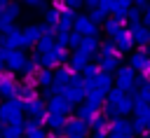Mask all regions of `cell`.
I'll return each mask as SVG.
<instances>
[{"label": "cell", "instance_id": "1", "mask_svg": "<svg viewBox=\"0 0 150 138\" xmlns=\"http://www.w3.org/2000/svg\"><path fill=\"white\" fill-rule=\"evenodd\" d=\"M127 65H129L136 75H141V77H150V54H148V49L143 47V49L131 51Z\"/></svg>", "mask_w": 150, "mask_h": 138}, {"label": "cell", "instance_id": "2", "mask_svg": "<svg viewBox=\"0 0 150 138\" xmlns=\"http://www.w3.org/2000/svg\"><path fill=\"white\" fill-rule=\"evenodd\" d=\"M66 61H68V51H66L63 47H56V44H54V49H49L47 54H40V65L47 68V70H54V68H59V65H66Z\"/></svg>", "mask_w": 150, "mask_h": 138}, {"label": "cell", "instance_id": "3", "mask_svg": "<svg viewBox=\"0 0 150 138\" xmlns=\"http://www.w3.org/2000/svg\"><path fill=\"white\" fill-rule=\"evenodd\" d=\"M115 87L117 89H122L124 94H131L134 89H136V73L129 68V65H120L117 70H115Z\"/></svg>", "mask_w": 150, "mask_h": 138}, {"label": "cell", "instance_id": "4", "mask_svg": "<svg viewBox=\"0 0 150 138\" xmlns=\"http://www.w3.org/2000/svg\"><path fill=\"white\" fill-rule=\"evenodd\" d=\"M73 33H77L82 37H98V26L91 23L87 14H77L73 21Z\"/></svg>", "mask_w": 150, "mask_h": 138}, {"label": "cell", "instance_id": "5", "mask_svg": "<svg viewBox=\"0 0 150 138\" xmlns=\"http://www.w3.org/2000/svg\"><path fill=\"white\" fill-rule=\"evenodd\" d=\"M19 84H16V80H14V75L12 73H7V70H2L0 73V96L7 101V98H19Z\"/></svg>", "mask_w": 150, "mask_h": 138}, {"label": "cell", "instance_id": "6", "mask_svg": "<svg viewBox=\"0 0 150 138\" xmlns=\"http://www.w3.org/2000/svg\"><path fill=\"white\" fill-rule=\"evenodd\" d=\"M112 42H115V47H117V51H120V56H127V54H131L134 51V40H131V33L127 30V28H122L115 37H112Z\"/></svg>", "mask_w": 150, "mask_h": 138}, {"label": "cell", "instance_id": "7", "mask_svg": "<svg viewBox=\"0 0 150 138\" xmlns=\"http://www.w3.org/2000/svg\"><path fill=\"white\" fill-rule=\"evenodd\" d=\"M26 61H28V56H26L21 49H14V51H9V54H7V61H5V70L14 75V73L23 70Z\"/></svg>", "mask_w": 150, "mask_h": 138}, {"label": "cell", "instance_id": "8", "mask_svg": "<svg viewBox=\"0 0 150 138\" xmlns=\"http://www.w3.org/2000/svg\"><path fill=\"white\" fill-rule=\"evenodd\" d=\"M23 112L28 115V117H33V119H38L40 124H42V119H45V112H47V103L38 96V98H33V101H28V103H23Z\"/></svg>", "mask_w": 150, "mask_h": 138}, {"label": "cell", "instance_id": "9", "mask_svg": "<svg viewBox=\"0 0 150 138\" xmlns=\"http://www.w3.org/2000/svg\"><path fill=\"white\" fill-rule=\"evenodd\" d=\"M47 112H54V115H63V117H68V115L73 112V105H70L63 96H52V98L47 101Z\"/></svg>", "mask_w": 150, "mask_h": 138}, {"label": "cell", "instance_id": "10", "mask_svg": "<svg viewBox=\"0 0 150 138\" xmlns=\"http://www.w3.org/2000/svg\"><path fill=\"white\" fill-rule=\"evenodd\" d=\"M21 35H23L21 51H23V49H28V47H35V42L42 37V33H40V26H38V23H28L26 28H21Z\"/></svg>", "mask_w": 150, "mask_h": 138}, {"label": "cell", "instance_id": "11", "mask_svg": "<svg viewBox=\"0 0 150 138\" xmlns=\"http://www.w3.org/2000/svg\"><path fill=\"white\" fill-rule=\"evenodd\" d=\"M87 129H89V126H87L82 119H77V117H68V119H66V126H63L61 133H63L66 138H70V136H84Z\"/></svg>", "mask_w": 150, "mask_h": 138}, {"label": "cell", "instance_id": "12", "mask_svg": "<svg viewBox=\"0 0 150 138\" xmlns=\"http://www.w3.org/2000/svg\"><path fill=\"white\" fill-rule=\"evenodd\" d=\"M108 133L134 136V129H131V122H129L127 117H115V119H110V124H108Z\"/></svg>", "mask_w": 150, "mask_h": 138}, {"label": "cell", "instance_id": "13", "mask_svg": "<svg viewBox=\"0 0 150 138\" xmlns=\"http://www.w3.org/2000/svg\"><path fill=\"white\" fill-rule=\"evenodd\" d=\"M127 30L131 33V40H134V44H138L141 49L150 44V28H148V26H129Z\"/></svg>", "mask_w": 150, "mask_h": 138}, {"label": "cell", "instance_id": "14", "mask_svg": "<svg viewBox=\"0 0 150 138\" xmlns=\"http://www.w3.org/2000/svg\"><path fill=\"white\" fill-rule=\"evenodd\" d=\"M21 42H23V35H21V28H12L7 35H2V47L7 51H14V49H21Z\"/></svg>", "mask_w": 150, "mask_h": 138}, {"label": "cell", "instance_id": "15", "mask_svg": "<svg viewBox=\"0 0 150 138\" xmlns=\"http://www.w3.org/2000/svg\"><path fill=\"white\" fill-rule=\"evenodd\" d=\"M96 65H98L101 73L112 75V73L122 65V56H96Z\"/></svg>", "mask_w": 150, "mask_h": 138}, {"label": "cell", "instance_id": "16", "mask_svg": "<svg viewBox=\"0 0 150 138\" xmlns=\"http://www.w3.org/2000/svg\"><path fill=\"white\" fill-rule=\"evenodd\" d=\"M98 47H101V40H98V37H82V44H80L77 51H80L82 56L91 58V56L98 54Z\"/></svg>", "mask_w": 150, "mask_h": 138}, {"label": "cell", "instance_id": "17", "mask_svg": "<svg viewBox=\"0 0 150 138\" xmlns=\"http://www.w3.org/2000/svg\"><path fill=\"white\" fill-rule=\"evenodd\" d=\"M66 119L63 115H54V112H45V119H42V126H47L49 131H63L66 126Z\"/></svg>", "mask_w": 150, "mask_h": 138}, {"label": "cell", "instance_id": "18", "mask_svg": "<svg viewBox=\"0 0 150 138\" xmlns=\"http://www.w3.org/2000/svg\"><path fill=\"white\" fill-rule=\"evenodd\" d=\"M91 82H94V89L101 91V94H108V91L115 87V80H112V75H108V73H98Z\"/></svg>", "mask_w": 150, "mask_h": 138}, {"label": "cell", "instance_id": "19", "mask_svg": "<svg viewBox=\"0 0 150 138\" xmlns=\"http://www.w3.org/2000/svg\"><path fill=\"white\" fill-rule=\"evenodd\" d=\"M75 9H66L63 14H61V19H59V23H56V33H70L73 30V21H75Z\"/></svg>", "mask_w": 150, "mask_h": 138}, {"label": "cell", "instance_id": "20", "mask_svg": "<svg viewBox=\"0 0 150 138\" xmlns=\"http://www.w3.org/2000/svg\"><path fill=\"white\" fill-rule=\"evenodd\" d=\"M96 115H98V110H96V108H91V105L84 101V103H80V105H77V115H75V117H77V119H82V122L89 126V124H91V119H94Z\"/></svg>", "mask_w": 150, "mask_h": 138}, {"label": "cell", "instance_id": "21", "mask_svg": "<svg viewBox=\"0 0 150 138\" xmlns=\"http://www.w3.org/2000/svg\"><path fill=\"white\" fill-rule=\"evenodd\" d=\"M124 28V19H115V16H108L105 21H103V30H105V35H110V37H115L120 30Z\"/></svg>", "mask_w": 150, "mask_h": 138}, {"label": "cell", "instance_id": "22", "mask_svg": "<svg viewBox=\"0 0 150 138\" xmlns=\"http://www.w3.org/2000/svg\"><path fill=\"white\" fill-rule=\"evenodd\" d=\"M87 63H89V58H87V56H82L80 51H73V54L68 56V68H70L73 73H82Z\"/></svg>", "mask_w": 150, "mask_h": 138}, {"label": "cell", "instance_id": "23", "mask_svg": "<svg viewBox=\"0 0 150 138\" xmlns=\"http://www.w3.org/2000/svg\"><path fill=\"white\" fill-rule=\"evenodd\" d=\"M134 115H136V119H141L143 126L150 131V105H148V103H136V105H134Z\"/></svg>", "mask_w": 150, "mask_h": 138}, {"label": "cell", "instance_id": "24", "mask_svg": "<svg viewBox=\"0 0 150 138\" xmlns=\"http://www.w3.org/2000/svg\"><path fill=\"white\" fill-rule=\"evenodd\" d=\"M73 75H75V73H73L68 65H59V68H56V73H54V82L70 87V82H73Z\"/></svg>", "mask_w": 150, "mask_h": 138}, {"label": "cell", "instance_id": "25", "mask_svg": "<svg viewBox=\"0 0 150 138\" xmlns=\"http://www.w3.org/2000/svg\"><path fill=\"white\" fill-rule=\"evenodd\" d=\"M63 98H66L70 105H80V103H84V91H82L80 87H68L66 94H63Z\"/></svg>", "mask_w": 150, "mask_h": 138}, {"label": "cell", "instance_id": "26", "mask_svg": "<svg viewBox=\"0 0 150 138\" xmlns=\"http://www.w3.org/2000/svg\"><path fill=\"white\" fill-rule=\"evenodd\" d=\"M38 70H40V54L35 51V54L26 61V65H23V70H21V73H23L26 77H35V75H38Z\"/></svg>", "mask_w": 150, "mask_h": 138}, {"label": "cell", "instance_id": "27", "mask_svg": "<svg viewBox=\"0 0 150 138\" xmlns=\"http://www.w3.org/2000/svg\"><path fill=\"white\" fill-rule=\"evenodd\" d=\"M131 5H124L122 0H112L110 2V9H108V14L110 16H115V19H124L127 21V9H129Z\"/></svg>", "mask_w": 150, "mask_h": 138}, {"label": "cell", "instance_id": "28", "mask_svg": "<svg viewBox=\"0 0 150 138\" xmlns=\"http://www.w3.org/2000/svg\"><path fill=\"white\" fill-rule=\"evenodd\" d=\"M35 80H38V87L49 89V87L54 84V73H52V70H47V68H40V70H38V75H35Z\"/></svg>", "mask_w": 150, "mask_h": 138}, {"label": "cell", "instance_id": "29", "mask_svg": "<svg viewBox=\"0 0 150 138\" xmlns=\"http://www.w3.org/2000/svg\"><path fill=\"white\" fill-rule=\"evenodd\" d=\"M42 19H45V23H49V26L56 28V23H59V19H61V12H59L54 5H49V7L42 9Z\"/></svg>", "mask_w": 150, "mask_h": 138}, {"label": "cell", "instance_id": "30", "mask_svg": "<svg viewBox=\"0 0 150 138\" xmlns=\"http://www.w3.org/2000/svg\"><path fill=\"white\" fill-rule=\"evenodd\" d=\"M129 112H134V94H124V98L117 103V115L120 117L129 115Z\"/></svg>", "mask_w": 150, "mask_h": 138}, {"label": "cell", "instance_id": "31", "mask_svg": "<svg viewBox=\"0 0 150 138\" xmlns=\"http://www.w3.org/2000/svg\"><path fill=\"white\" fill-rule=\"evenodd\" d=\"M16 117H21V115H16V112H12V108L7 105V103H2L0 105V124L2 126H7V124H12Z\"/></svg>", "mask_w": 150, "mask_h": 138}, {"label": "cell", "instance_id": "32", "mask_svg": "<svg viewBox=\"0 0 150 138\" xmlns=\"http://www.w3.org/2000/svg\"><path fill=\"white\" fill-rule=\"evenodd\" d=\"M49 49H54V37H52V35H42V37L35 42V51H38V54H47Z\"/></svg>", "mask_w": 150, "mask_h": 138}, {"label": "cell", "instance_id": "33", "mask_svg": "<svg viewBox=\"0 0 150 138\" xmlns=\"http://www.w3.org/2000/svg\"><path fill=\"white\" fill-rule=\"evenodd\" d=\"M84 101H87L91 108L101 110V108H103V103H105V94H101V91H96V89H94L91 94H87V98H84Z\"/></svg>", "mask_w": 150, "mask_h": 138}, {"label": "cell", "instance_id": "34", "mask_svg": "<svg viewBox=\"0 0 150 138\" xmlns=\"http://www.w3.org/2000/svg\"><path fill=\"white\" fill-rule=\"evenodd\" d=\"M96 56H120V51H117V47H115L112 40H105V42H101Z\"/></svg>", "mask_w": 150, "mask_h": 138}, {"label": "cell", "instance_id": "35", "mask_svg": "<svg viewBox=\"0 0 150 138\" xmlns=\"http://www.w3.org/2000/svg\"><path fill=\"white\" fill-rule=\"evenodd\" d=\"M127 21H129V26H141V21H143V9L129 7V9H127Z\"/></svg>", "mask_w": 150, "mask_h": 138}, {"label": "cell", "instance_id": "36", "mask_svg": "<svg viewBox=\"0 0 150 138\" xmlns=\"http://www.w3.org/2000/svg\"><path fill=\"white\" fill-rule=\"evenodd\" d=\"M122 98H124V91L117 89V87H112V89L105 94V103H108V105H115V108H117V103H120Z\"/></svg>", "mask_w": 150, "mask_h": 138}, {"label": "cell", "instance_id": "37", "mask_svg": "<svg viewBox=\"0 0 150 138\" xmlns=\"http://www.w3.org/2000/svg\"><path fill=\"white\" fill-rule=\"evenodd\" d=\"M12 28H14V19L0 9V35H7Z\"/></svg>", "mask_w": 150, "mask_h": 138}, {"label": "cell", "instance_id": "38", "mask_svg": "<svg viewBox=\"0 0 150 138\" xmlns=\"http://www.w3.org/2000/svg\"><path fill=\"white\" fill-rule=\"evenodd\" d=\"M19 98H21V103H28V101L38 98V89H30V87L21 84V89H19Z\"/></svg>", "mask_w": 150, "mask_h": 138}, {"label": "cell", "instance_id": "39", "mask_svg": "<svg viewBox=\"0 0 150 138\" xmlns=\"http://www.w3.org/2000/svg\"><path fill=\"white\" fill-rule=\"evenodd\" d=\"M0 9H2L5 14H9L12 19H16V16L21 14V5H19V2H14V0H12V2H5V5H2Z\"/></svg>", "mask_w": 150, "mask_h": 138}, {"label": "cell", "instance_id": "40", "mask_svg": "<svg viewBox=\"0 0 150 138\" xmlns=\"http://www.w3.org/2000/svg\"><path fill=\"white\" fill-rule=\"evenodd\" d=\"M89 129H91V131H108V119H105V117H101V115H96V117L91 119Z\"/></svg>", "mask_w": 150, "mask_h": 138}, {"label": "cell", "instance_id": "41", "mask_svg": "<svg viewBox=\"0 0 150 138\" xmlns=\"http://www.w3.org/2000/svg\"><path fill=\"white\" fill-rule=\"evenodd\" d=\"M80 44H82V35H77V33H68V49H73V51H77L80 49Z\"/></svg>", "mask_w": 150, "mask_h": 138}, {"label": "cell", "instance_id": "42", "mask_svg": "<svg viewBox=\"0 0 150 138\" xmlns=\"http://www.w3.org/2000/svg\"><path fill=\"white\" fill-rule=\"evenodd\" d=\"M98 73H101V70H98V65H96V63H87V65H84V70H82L84 80H94Z\"/></svg>", "mask_w": 150, "mask_h": 138}, {"label": "cell", "instance_id": "43", "mask_svg": "<svg viewBox=\"0 0 150 138\" xmlns=\"http://www.w3.org/2000/svg\"><path fill=\"white\" fill-rule=\"evenodd\" d=\"M101 117H105V119H115V117H120V115H117V108H115V105L103 103V108H101Z\"/></svg>", "mask_w": 150, "mask_h": 138}, {"label": "cell", "instance_id": "44", "mask_svg": "<svg viewBox=\"0 0 150 138\" xmlns=\"http://www.w3.org/2000/svg\"><path fill=\"white\" fill-rule=\"evenodd\" d=\"M87 16H89V21H91V23H96V26H98V23H103V21L108 19V16H105V14L101 12V9H91V12L87 14Z\"/></svg>", "mask_w": 150, "mask_h": 138}, {"label": "cell", "instance_id": "45", "mask_svg": "<svg viewBox=\"0 0 150 138\" xmlns=\"http://www.w3.org/2000/svg\"><path fill=\"white\" fill-rule=\"evenodd\" d=\"M5 103L12 108V112H16V115H21V112H23V103H21V98H7Z\"/></svg>", "mask_w": 150, "mask_h": 138}, {"label": "cell", "instance_id": "46", "mask_svg": "<svg viewBox=\"0 0 150 138\" xmlns=\"http://www.w3.org/2000/svg\"><path fill=\"white\" fill-rule=\"evenodd\" d=\"M38 126H42L38 119H33V117H26V119H23V133H28V131H33V129H38Z\"/></svg>", "mask_w": 150, "mask_h": 138}, {"label": "cell", "instance_id": "47", "mask_svg": "<svg viewBox=\"0 0 150 138\" xmlns=\"http://www.w3.org/2000/svg\"><path fill=\"white\" fill-rule=\"evenodd\" d=\"M23 138H47V131H45V126H38V129L23 133Z\"/></svg>", "mask_w": 150, "mask_h": 138}, {"label": "cell", "instance_id": "48", "mask_svg": "<svg viewBox=\"0 0 150 138\" xmlns=\"http://www.w3.org/2000/svg\"><path fill=\"white\" fill-rule=\"evenodd\" d=\"M21 2L28 5V7H35V9H38V7H45V0H21Z\"/></svg>", "mask_w": 150, "mask_h": 138}, {"label": "cell", "instance_id": "49", "mask_svg": "<svg viewBox=\"0 0 150 138\" xmlns=\"http://www.w3.org/2000/svg\"><path fill=\"white\" fill-rule=\"evenodd\" d=\"M63 2H66V7H70V9H77V7L84 5V0H63Z\"/></svg>", "mask_w": 150, "mask_h": 138}, {"label": "cell", "instance_id": "50", "mask_svg": "<svg viewBox=\"0 0 150 138\" xmlns=\"http://www.w3.org/2000/svg\"><path fill=\"white\" fill-rule=\"evenodd\" d=\"M143 26H148V28H150V5L143 9Z\"/></svg>", "mask_w": 150, "mask_h": 138}, {"label": "cell", "instance_id": "51", "mask_svg": "<svg viewBox=\"0 0 150 138\" xmlns=\"http://www.w3.org/2000/svg\"><path fill=\"white\" fill-rule=\"evenodd\" d=\"M84 7L91 12V9H98V0H84Z\"/></svg>", "mask_w": 150, "mask_h": 138}, {"label": "cell", "instance_id": "52", "mask_svg": "<svg viewBox=\"0 0 150 138\" xmlns=\"http://www.w3.org/2000/svg\"><path fill=\"white\" fill-rule=\"evenodd\" d=\"M134 2V7H138V9H145L148 5H150V0H131Z\"/></svg>", "mask_w": 150, "mask_h": 138}, {"label": "cell", "instance_id": "53", "mask_svg": "<svg viewBox=\"0 0 150 138\" xmlns=\"http://www.w3.org/2000/svg\"><path fill=\"white\" fill-rule=\"evenodd\" d=\"M91 138H108V131H94Z\"/></svg>", "mask_w": 150, "mask_h": 138}, {"label": "cell", "instance_id": "54", "mask_svg": "<svg viewBox=\"0 0 150 138\" xmlns=\"http://www.w3.org/2000/svg\"><path fill=\"white\" fill-rule=\"evenodd\" d=\"M7 54H9V51H7L5 47H0V61H7Z\"/></svg>", "mask_w": 150, "mask_h": 138}, {"label": "cell", "instance_id": "55", "mask_svg": "<svg viewBox=\"0 0 150 138\" xmlns=\"http://www.w3.org/2000/svg\"><path fill=\"white\" fill-rule=\"evenodd\" d=\"M108 138H134V136H120V133H108Z\"/></svg>", "mask_w": 150, "mask_h": 138}, {"label": "cell", "instance_id": "56", "mask_svg": "<svg viewBox=\"0 0 150 138\" xmlns=\"http://www.w3.org/2000/svg\"><path fill=\"white\" fill-rule=\"evenodd\" d=\"M2 70H5V61H0V73H2Z\"/></svg>", "mask_w": 150, "mask_h": 138}, {"label": "cell", "instance_id": "57", "mask_svg": "<svg viewBox=\"0 0 150 138\" xmlns=\"http://www.w3.org/2000/svg\"><path fill=\"white\" fill-rule=\"evenodd\" d=\"M70 138H89V136H87V133H84V136H70Z\"/></svg>", "mask_w": 150, "mask_h": 138}, {"label": "cell", "instance_id": "58", "mask_svg": "<svg viewBox=\"0 0 150 138\" xmlns=\"http://www.w3.org/2000/svg\"><path fill=\"white\" fill-rule=\"evenodd\" d=\"M141 138H150V133H143V136H141Z\"/></svg>", "mask_w": 150, "mask_h": 138}, {"label": "cell", "instance_id": "59", "mask_svg": "<svg viewBox=\"0 0 150 138\" xmlns=\"http://www.w3.org/2000/svg\"><path fill=\"white\" fill-rule=\"evenodd\" d=\"M122 2H124V5H131V0H122Z\"/></svg>", "mask_w": 150, "mask_h": 138}, {"label": "cell", "instance_id": "60", "mask_svg": "<svg viewBox=\"0 0 150 138\" xmlns=\"http://www.w3.org/2000/svg\"><path fill=\"white\" fill-rule=\"evenodd\" d=\"M0 138H2V124H0Z\"/></svg>", "mask_w": 150, "mask_h": 138}, {"label": "cell", "instance_id": "61", "mask_svg": "<svg viewBox=\"0 0 150 138\" xmlns=\"http://www.w3.org/2000/svg\"><path fill=\"white\" fill-rule=\"evenodd\" d=\"M0 47H2V35H0Z\"/></svg>", "mask_w": 150, "mask_h": 138}, {"label": "cell", "instance_id": "62", "mask_svg": "<svg viewBox=\"0 0 150 138\" xmlns=\"http://www.w3.org/2000/svg\"><path fill=\"white\" fill-rule=\"evenodd\" d=\"M0 2H2V5H5V2H9V0H0Z\"/></svg>", "mask_w": 150, "mask_h": 138}, {"label": "cell", "instance_id": "63", "mask_svg": "<svg viewBox=\"0 0 150 138\" xmlns=\"http://www.w3.org/2000/svg\"><path fill=\"white\" fill-rule=\"evenodd\" d=\"M148 54H150V44H148Z\"/></svg>", "mask_w": 150, "mask_h": 138}, {"label": "cell", "instance_id": "64", "mask_svg": "<svg viewBox=\"0 0 150 138\" xmlns=\"http://www.w3.org/2000/svg\"><path fill=\"white\" fill-rule=\"evenodd\" d=\"M0 7H2V2H0Z\"/></svg>", "mask_w": 150, "mask_h": 138}]
</instances>
